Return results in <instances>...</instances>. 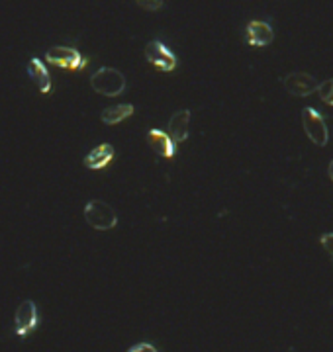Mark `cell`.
<instances>
[{"label":"cell","mask_w":333,"mask_h":352,"mask_svg":"<svg viewBox=\"0 0 333 352\" xmlns=\"http://www.w3.org/2000/svg\"><path fill=\"white\" fill-rule=\"evenodd\" d=\"M90 86L102 96H120L125 90V77L118 68L102 67L90 77Z\"/></svg>","instance_id":"1"},{"label":"cell","mask_w":333,"mask_h":352,"mask_svg":"<svg viewBox=\"0 0 333 352\" xmlns=\"http://www.w3.org/2000/svg\"><path fill=\"white\" fill-rule=\"evenodd\" d=\"M84 219L86 223L97 231L114 229L118 225V216L110 203L102 200H90L84 205Z\"/></svg>","instance_id":"2"},{"label":"cell","mask_w":333,"mask_h":352,"mask_svg":"<svg viewBox=\"0 0 333 352\" xmlns=\"http://www.w3.org/2000/svg\"><path fill=\"white\" fill-rule=\"evenodd\" d=\"M45 61L53 67L69 68V71H81L88 65L86 57H83L75 47H67V45H56L47 49Z\"/></svg>","instance_id":"3"},{"label":"cell","mask_w":333,"mask_h":352,"mask_svg":"<svg viewBox=\"0 0 333 352\" xmlns=\"http://www.w3.org/2000/svg\"><path fill=\"white\" fill-rule=\"evenodd\" d=\"M302 127H304L306 136L310 137L312 143H316L318 147H325L328 139H330V131L323 116L316 112L314 108L302 110Z\"/></svg>","instance_id":"4"},{"label":"cell","mask_w":333,"mask_h":352,"mask_svg":"<svg viewBox=\"0 0 333 352\" xmlns=\"http://www.w3.org/2000/svg\"><path fill=\"white\" fill-rule=\"evenodd\" d=\"M38 319H40V315H38V305H36L32 299H24V301L18 305V310H16L14 315L16 335H20V337L29 335V333L38 327Z\"/></svg>","instance_id":"5"},{"label":"cell","mask_w":333,"mask_h":352,"mask_svg":"<svg viewBox=\"0 0 333 352\" xmlns=\"http://www.w3.org/2000/svg\"><path fill=\"white\" fill-rule=\"evenodd\" d=\"M282 84L292 96H300V98L314 95L319 86L316 79L308 73H291L282 79Z\"/></svg>","instance_id":"6"},{"label":"cell","mask_w":333,"mask_h":352,"mask_svg":"<svg viewBox=\"0 0 333 352\" xmlns=\"http://www.w3.org/2000/svg\"><path fill=\"white\" fill-rule=\"evenodd\" d=\"M145 59L161 71H175L177 67V57L166 49L161 41H149L145 45Z\"/></svg>","instance_id":"7"},{"label":"cell","mask_w":333,"mask_h":352,"mask_svg":"<svg viewBox=\"0 0 333 352\" xmlns=\"http://www.w3.org/2000/svg\"><path fill=\"white\" fill-rule=\"evenodd\" d=\"M190 131V112L188 110H179L171 116L169 120V136L175 143H182L188 139Z\"/></svg>","instance_id":"8"},{"label":"cell","mask_w":333,"mask_h":352,"mask_svg":"<svg viewBox=\"0 0 333 352\" xmlns=\"http://www.w3.org/2000/svg\"><path fill=\"white\" fill-rule=\"evenodd\" d=\"M275 40V34H273V27L264 22H259V20H253L245 27V41L249 45H257V47H263V45H269Z\"/></svg>","instance_id":"9"},{"label":"cell","mask_w":333,"mask_h":352,"mask_svg":"<svg viewBox=\"0 0 333 352\" xmlns=\"http://www.w3.org/2000/svg\"><path fill=\"white\" fill-rule=\"evenodd\" d=\"M147 143H149V147H151L157 155H161V157H165V159H173L175 153H177V143L171 139L169 134L161 131V129H151V131L147 134Z\"/></svg>","instance_id":"10"},{"label":"cell","mask_w":333,"mask_h":352,"mask_svg":"<svg viewBox=\"0 0 333 352\" xmlns=\"http://www.w3.org/2000/svg\"><path fill=\"white\" fill-rule=\"evenodd\" d=\"M28 75L29 79L36 82V86L40 88L42 95L51 92V77H49V71L43 65L42 59H38V57H32V59H29Z\"/></svg>","instance_id":"11"},{"label":"cell","mask_w":333,"mask_h":352,"mask_svg":"<svg viewBox=\"0 0 333 352\" xmlns=\"http://www.w3.org/2000/svg\"><path fill=\"white\" fill-rule=\"evenodd\" d=\"M112 159H114V147L110 143H102L84 157L83 163L90 171H100V168H104L106 164L110 163Z\"/></svg>","instance_id":"12"},{"label":"cell","mask_w":333,"mask_h":352,"mask_svg":"<svg viewBox=\"0 0 333 352\" xmlns=\"http://www.w3.org/2000/svg\"><path fill=\"white\" fill-rule=\"evenodd\" d=\"M134 106L132 104H116V106H108L106 110H102L100 120L106 125H116V123L124 122L125 118H130L134 114Z\"/></svg>","instance_id":"13"},{"label":"cell","mask_w":333,"mask_h":352,"mask_svg":"<svg viewBox=\"0 0 333 352\" xmlns=\"http://www.w3.org/2000/svg\"><path fill=\"white\" fill-rule=\"evenodd\" d=\"M318 95L325 104L333 106V79H328V81H323L321 84H319Z\"/></svg>","instance_id":"14"},{"label":"cell","mask_w":333,"mask_h":352,"mask_svg":"<svg viewBox=\"0 0 333 352\" xmlns=\"http://www.w3.org/2000/svg\"><path fill=\"white\" fill-rule=\"evenodd\" d=\"M319 241H321V247L325 249V253H328L333 260V233H323V235L319 237Z\"/></svg>","instance_id":"15"},{"label":"cell","mask_w":333,"mask_h":352,"mask_svg":"<svg viewBox=\"0 0 333 352\" xmlns=\"http://www.w3.org/2000/svg\"><path fill=\"white\" fill-rule=\"evenodd\" d=\"M127 352H157V349L153 344H149V342H138V344H134Z\"/></svg>","instance_id":"16"},{"label":"cell","mask_w":333,"mask_h":352,"mask_svg":"<svg viewBox=\"0 0 333 352\" xmlns=\"http://www.w3.org/2000/svg\"><path fill=\"white\" fill-rule=\"evenodd\" d=\"M141 8H147V10H159L163 6V2H149V0H143V2H138Z\"/></svg>","instance_id":"17"},{"label":"cell","mask_w":333,"mask_h":352,"mask_svg":"<svg viewBox=\"0 0 333 352\" xmlns=\"http://www.w3.org/2000/svg\"><path fill=\"white\" fill-rule=\"evenodd\" d=\"M330 176H332V180H333V161L330 163Z\"/></svg>","instance_id":"18"}]
</instances>
